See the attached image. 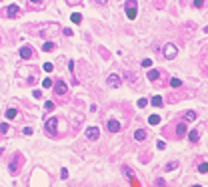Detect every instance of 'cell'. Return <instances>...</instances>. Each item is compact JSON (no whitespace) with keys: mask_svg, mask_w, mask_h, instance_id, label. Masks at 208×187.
I'll return each instance as SVG.
<instances>
[{"mask_svg":"<svg viewBox=\"0 0 208 187\" xmlns=\"http://www.w3.org/2000/svg\"><path fill=\"white\" fill-rule=\"evenodd\" d=\"M150 103H152L154 107H162V105H164V99L156 95V97H152V99H150Z\"/></svg>","mask_w":208,"mask_h":187,"instance_id":"cell-21","label":"cell"},{"mask_svg":"<svg viewBox=\"0 0 208 187\" xmlns=\"http://www.w3.org/2000/svg\"><path fill=\"white\" fill-rule=\"evenodd\" d=\"M192 187H202V185H192Z\"/></svg>","mask_w":208,"mask_h":187,"instance_id":"cell-39","label":"cell"},{"mask_svg":"<svg viewBox=\"0 0 208 187\" xmlns=\"http://www.w3.org/2000/svg\"><path fill=\"white\" fill-rule=\"evenodd\" d=\"M202 129H204V125H200V127H196V129H192V131L188 133V139H190V143H198V141H200Z\"/></svg>","mask_w":208,"mask_h":187,"instance_id":"cell-13","label":"cell"},{"mask_svg":"<svg viewBox=\"0 0 208 187\" xmlns=\"http://www.w3.org/2000/svg\"><path fill=\"white\" fill-rule=\"evenodd\" d=\"M0 14H2L4 18H18V16L22 14V10H20L16 4H8V6H6V8L0 12Z\"/></svg>","mask_w":208,"mask_h":187,"instance_id":"cell-10","label":"cell"},{"mask_svg":"<svg viewBox=\"0 0 208 187\" xmlns=\"http://www.w3.org/2000/svg\"><path fill=\"white\" fill-rule=\"evenodd\" d=\"M52 109H54V103H52V101H46V103H44V111H46V113H50Z\"/></svg>","mask_w":208,"mask_h":187,"instance_id":"cell-30","label":"cell"},{"mask_svg":"<svg viewBox=\"0 0 208 187\" xmlns=\"http://www.w3.org/2000/svg\"><path fill=\"white\" fill-rule=\"evenodd\" d=\"M186 133H188V127H186V123L182 121V119H178V121H172L170 125H166L164 129H162V135L166 137V139H184L186 137Z\"/></svg>","mask_w":208,"mask_h":187,"instance_id":"cell-2","label":"cell"},{"mask_svg":"<svg viewBox=\"0 0 208 187\" xmlns=\"http://www.w3.org/2000/svg\"><path fill=\"white\" fill-rule=\"evenodd\" d=\"M34 32H36V36H40V38H50V36H56L58 32H60V26L56 24V22H48V24H40V26H36L34 28Z\"/></svg>","mask_w":208,"mask_h":187,"instance_id":"cell-4","label":"cell"},{"mask_svg":"<svg viewBox=\"0 0 208 187\" xmlns=\"http://www.w3.org/2000/svg\"><path fill=\"white\" fill-rule=\"evenodd\" d=\"M198 171L200 173H208V161H200L198 163Z\"/></svg>","mask_w":208,"mask_h":187,"instance_id":"cell-24","label":"cell"},{"mask_svg":"<svg viewBox=\"0 0 208 187\" xmlns=\"http://www.w3.org/2000/svg\"><path fill=\"white\" fill-rule=\"evenodd\" d=\"M42 87H44V89H52V87H54V81H52V79H44V81H42Z\"/></svg>","mask_w":208,"mask_h":187,"instance_id":"cell-26","label":"cell"},{"mask_svg":"<svg viewBox=\"0 0 208 187\" xmlns=\"http://www.w3.org/2000/svg\"><path fill=\"white\" fill-rule=\"evenodd\" d=\"M124 12H126V16H128V20H134L136 14H138V2H136V0L124 2Z\"/></svg>","mask_w":208,"mask_h":187,"instance_id":"cell-9","label":"cell"},{"mask_svg":"<svg viewBox=\"0 0 208 187\" xmlns=\"http://www.w3.org/2000/svg\"><path fill=\"white\" fill-rule=\"evenodd\" d=\"M176 167H178V161H168L162 169H164V171H172V169H176Z\"/></svg>","mask_w":208,"mask_h":187,"instance_id":"cell-23","label":"cell"},{"mask_svg":"<svg viewBox=\"0 0 208 187\" xmlns=\"http://www.w3.org/2000/svg\"><path fill=\"white\" fill-rule=\"evenodd\" d=\"M62 32H64V34H66V36H72V30H70V28H64V30H62Z\"/></svg>","mask_w":208,"mask_h":187,"instance_id":"cell-37","label":"cell"},{"mask_svg":"<svg viewBox=\"0 0 208 187\" xmlns=\"http://www.w3.org/2000/svg\"><path fill=\"white\" fill-rule=\"evenodd\" d=\"M142 66H152V60H150V58H144V60H142Z\"/></svg>","mask_w":208,"mask_h":187,"instance_id":"cell-35","label":"cell"},{"mask_svg":"<svg viewBox=\"0 0 208 187\" xmlns=\"http://www.w3.org/2000/svg\"><path fill=\"white\" fill-rule=\"evenodd\" d=\"M42 68H44L46 73H52V71H54V64H52V62H44V64H42Z\"/></svg>","mask_w":208,"mask_h":187,"instance_id":"cell-29","label":"cell"},{"mask_svg":"<svg viewBox=\"0 0 208 187\" xmlns=\"http://www.w3.org/2000/svg\"><path fill=\"white\" fill-rule=\"evenodd\" d=\"M8 131H10V127H8V123H2V125H0V133H2V135H6Z\"/></svg>","mask_w":208,"mask_h":187,"instance_id":"cell-31","label":"cell"},{"mask_svg":"<svg viewBox=\"0 0 208 187\" xmlns=\"http://www.w3.org/2000/svg\"><path fill=\"white\" fill-rule=\"evenodd\" d=\"M146 79H148L150 83H158V87H164V83H166V73H164V71H158V68H150L148 75H146Z\"/></svg>","mask_w":208,"mask_h":187,"instance_id":"cell-7","label":"cell"},{"mask_svg":"<svg viewBox=\"0 0 208 187\" xmlns=\"http://www.w3.org/2000/svg\"><path fill=\"white\" fill-rule=\"evenodd\" d=\"M52 93H54L56 103H66V99H68V85H66V81L64 79H56L54 87H52Z\"/></svg>","mask_w":208,"mask_h":187,"instance_id":"cell-3","label":"cell"},{"mask_svg":"<svg viewBox=\"0 0 208 187\" xmlns=\"http://www.w3.org/2000/svg\"><path fill=\"white\" fill-rule=\"evenodd\" d=\"M148 123H150V125H158V123H160V117H158V115H150Z\"/></svg>","mask_w":208,"mask_h":187,"instance_id":"cell-27","label":"cell"},{"mask_svg":"<svg viewBox=\"0 0 208 187\" xmlns=\"http://www.w3.org/2000/svg\"><path fill=\"white\" fill-rule=\"evenodd\" d=\"M204 32H208V26H206V28H204Z\"/></svg>","mask_w":208,"mask_h":187,"instance_id":"cell-38","label":"cell"},{"mask_svg":"<svg viewBox=\"0 0 208 187\" xmlns=\"http://www.w3.org/2000/svg\"><path fill=\"white\" fill-rule=\"evenodd\" d=\"M162 52H164V58L172 60V58H176V54H178V48L174 47L172 42H166V45H164V48H162Z\"/></svg>","mask_w":208,"mask_h":187,"instance_id":"cell-11","label":"cell"},{"mask_svg":"<svg viewBox=\"0 0 208 187\" xmlns=\"http://www.w3.org/2000/svg\"><path fill=\"white\" fill-rule=\"evenodd\" d=\"M124 127H128V123H126V121H118L116 117H106V131H108L110 135L120 133Z\"/></svg>","mask_w":208,"mask_h":187,"instance_id":"cell-6","label":"cell"},{"mask_svg":"<svg viewBox=\"0 0 208 187\" xmlns=\"http://www.w3.org/2000/svg\"><path fill=\"white\" fill-rule=\"evenodd\" d=\"M106 83H108V85H110L112 89H118V87L122 85V79H120L118 75H114V73H112V75H108V79H106Z\"/></svg>","mask_w":208,"mask_h":187,"instance_id":"cell-15","label":"cell"},{"mask_svg":"<svg viewBox=\"0 0 208 187\" xmlns=\"http://www.w3.org/2000/svg\"><path fill=\"white\" fill-rule=\"evenodd\" d=\"M22 165H24V155H22L20 151H14L12 157H10V161H8V171H10V175H18L20 169H22Z\"/></svg>","mask_w":208,"mask_h":187,"instance_id":"cell-5","label":"cell"},{"mask_svg":"<svg viewBox=\"0 0 208 187\" xmlns=\"http://www.w3.org/2000/svg\"><path fill=\"white\" fill-rule=\"evenodd\" d=\"M146 105H148V99H138V107L140 109H144Z\"/></svg>","mask_w":208,"mask_h":187,"instance_id":"cell-33","label":"cell"},{"mask_svg":"<svg viewBox=\"0 0 208 187\" xmlns=\"http://www.w3.org/2000/svg\"><path fill=\"white\" fill-rule=\"evenodd\" d=\"M98 137H100V129L98 127H86V139L98 141Z\"/></svg>","mask_w":208,"mask_h":187,"instance_id":"cell-14","label":"cell"},{"mask_svg":"<svg viewBox=\"0 0 208 187\" xmlns=\"http://www.w3.org/2000/svg\"><path fill=\"white\" fill-rule=\"evenodd\" d=\"M168 85H170L172 89H180V87H182V81H180V79H170Z\"/></svg>","mask_w":208,"mask_h":187,"instance_id":"cell-22","label":"cell"},{"mask_svg":"<svg viewBox=\"0 0 208 187\" xmlns=\"http://www.w3.org/2000/svg\"><path fill=\"white\" fill-rule=\"evenodd\" d=\"M22 133H24V135H32L34 131H32V127H24V129H22Z\"/></svg>","mask_w":208,"mask_h":187,"instance_id":"cell-34","label":"cell"},{"mask_svg":"<svg viewBox=\"0 0 208 187\" xmlns=\"http://www.w3.org/2000/svg\"><path fill=\"white\" fill-rule=\"evenodd\" d=\"M0 137H2V133H0Z\"/></svg>","mask_w":208,"mask_h":187,"instance_id":"cell-40","label":"cell"},{"mask_svg":"<svg viewBox=\"0 0 208 187\" xmlns=\"http://www.w3.org/2000/svg\"><path fill=\"white\" fill-rule=\"evenodd\" d=\"M180 119L186 123V121H196V113L194 111H182L180 113Z\"/></svg>","mask_w":208,"mask_h":187,"instance_id":"cell-17","label":"cell"},{"mask_svg":"<svg viewBox=\"0 0 208 187\" xmlns=\"http://www.w3.org/2000/svg\"><path fill=\"white\" fill-rule=\"evenodd\" d=\"M134 139L144 143V141L148 139V129H136V131H134Z\"/></svg>","mask_w":208,"mask_h":187,"instance_id":"cell-16","label":"cell"},{"mask_svg":"<svg viewBox=\"0 0 208 187\" xmlns=\"http://www.w3.org/2000/svg\"><path fill=\"white\" fill-rule=\"evenodd\" d=\"M0 42H2V40H0Z\"/></svg>","mask_w":208,"mask_h":187,"instance_id":"cell-41","label":"cell"},{"mask_svg":"<svg viewBox=\"0 0 208 187\" xmlns=\"http://www.w3.org/2000/svg\"><path fill=\"white\" fill-rule=\"evenodd\" d=\"M56 48V45L52 42V40H44V45H42V50L44 52H50V50H54Z\"/></svg>","mask_w":208,"mask_h":187,"instance_id":"cell-20","label":"cell"},{"mask_svg":"<svg viewBox=\"0 0 208 187\" xmlns=\"http://www.w3.org/2000/svg\"><path fill=\"white\" fill-rule=\"evenodd\" d=\"M18 54H20V58H22V60H34V58L38 56L36 48L32 47V45H24V47L18 50Z\"/></svg>","mask_w":208,"mask_h":187,"instance_id":"cell-8","label":"cell"},{"mask_svg":"<svg viewBox=\"0 0 208 187\" xmlns=\"http://www.w3.org/2000/svg\"><path fill=\"white\" fill-rule=\"evenodd\" d=\"M60 177L66 179V177H68V171H66V169H60Z\"/></svg>","mask_w":208,"mask_h":187,"instance_id":"cell-36","label":"cell"},{"mask_svg":"<svg viewBox=\"0 0 208 187\" xmlns=\"http://www.w3.org/2000/svg\"><path fill=\"white\" fill-rule=\"evenodd\" d=\"M4 117H6L8 121H14V119H18V111H16V109H12V107H8V109H6V113H4Z\"/></svg>","mask_w":208,"mask_h":187,"instance_id":"cell-19","label":"cell"},{"mask_svg":"<svg viewBox=\"0 0 208 187\" xmlns=\"http://www.w3.org/2000/svg\"><path fill=\"white\" fill-rule=\"evenodd\" d=\"M152 185H154V187H168V185H166V181H164V179H162V177H156V179H154V183H152Z\"/></svg>","mask_w":208,"mask_h":187,"instance_id":"cell-25","label":"cell"},{"mask_svg":"<svg viewBox=\"0 0 208 187\" xmlns=\"http://www.w3.org/2000/svg\"><path fill=\"white\" fill-rule=\"evenodd\" d=\"M70 20H72L74 24H80V22H82V16H80V14H72V16H70Z\"/></svg>","mask_w":208,"mask_h":187,"instance_id":"cell-28","label":"cell"},{"mask_svg":"<svg viewBox=\"0 0 208 187\" xmlns=\"http://www.w3.org/2000/svg\"><path fill=\"white\" fill-rule=\"evenodd\" d=\"M190 4H192L194 8H202V6H204L206 2H202V0H194V2H190Z\"/></svg>","mask_w":208,"mask_h":187,"instance_id":"cell-32","label":"cell"},{"mask_svg":"<svg viewBox=\"0 0 208 187\" xmlns=\"http://www.w3.org/2000/svg\"><path fill=\"white\" fill-rule=\"evenodd\" d=\"M124 79L132 85V87H136V83H138V77H136L132 71H124Z\"/></svg>","mask_w":208,"mask_h":187,"instance_id":"cell-18","label":"cell"},{"mask_svg":"<svg viewBox=\"0 0 208 187\" xmlns=\"http://www.w3.org/2000/svg\"><path fill=\"white\" fill-rule=\"evenodd\" d=\"M66 131H68V125H66V121H64L62 117H58V115H52V117H48V119L44 121V133H46L50 139H60V137L66 135Z\"/></svg>","mask_w":208,"mask_h":187,"instance_id":"cell-1","label":"cell"},{"mask_svg":"<svg viewBox=\"0 0 208 187\" xmlns=\"http://www.w3.org/2000/svg\"><path fill=\"white\" fill-rule=\"evenodd\" d=\"M46 6H48V2H44V0H36V2H26V8H28V10H32V12H34V10H44Z\"/></svg>","mask_w":208,"mask_h":187,"instance_id":"cell-12","label":"cell"}]
</instances>
